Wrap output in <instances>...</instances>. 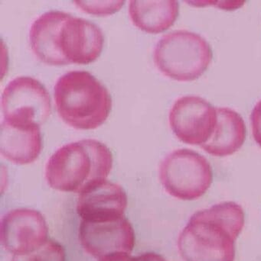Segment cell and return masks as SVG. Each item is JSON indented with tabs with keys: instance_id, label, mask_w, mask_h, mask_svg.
<instances>
[{
	"instance_id": "obj_2",
	"label": "cell",
	"mask_w": 261,
	"mask_h": 261,
	"mask_svg": "<svg viewBox=\"0 0 261 261\" xmlns=\"http://www.w3.org/2000/svg\"><path fill=\"white\" fill-rule=\"evenodd\" d=\"M113 167V155L101 141L84 139L60 147L45 166V179L51 188L82 193L107 179Z\"/></svg>"
},
{
	"instance_id": "obj_3",
	"label": "cell",
	"mask_w": 261,
	"mask_h": 261,
	"mask_svg": "<svg viewBox=\"0 0 261 261\" xmlns=\"http://www.w3.org/2000/svg\"><path fill=\"white\" fill-rule=\"evenodd\" d=\"M54 97L59 117L75 129H96L111 111L112 99L107 89L84 70L61 76L55 84Z\"/></svg>"
},
{
	"instance_id": "obj_7",
	"label": "cell",
	"mask_w": 261,
	"mask_h": 261,
	"mask_svg": "<svg viewBox=\"0 0 261 261\" xmlns=\"http://www.w3.org/2000/svg\"><path fill=\"white\" fill-rule=\"evenodd\" d=\"M217 109L197 96L179 98L169 115L170 128L179 141L203 145L209 141L217 125Z\"/></svg>"
},
{
	"instance_id": "obj_13",
	"label": "cell",
	"mask_w": 261,
	"mask_h": 261,
	"mask_svg": "<svg viewBox=\"0 0 261 261\" xmlns=\"http://www.w3.org/2000/svg\"><path fill=\"white\" fill-rule=\"evenodd\" d=\"M70 14L61 11H49L40 15L31 26L29 41L37 58L52 66L69 64L58 47L60 31Z\"/></svg>"
},
{
	"instance_id": "obj_4",
	"label": "cell",
	"mask_w": 261,
	"mask_h": 261,
	"mask_svg": "<svg viewBox=\"0 0 261 261\" xmlns=\"http://www.w3.org/2000/svg\"><path fill=\"white\" fill-rule=\"evenodd\" d=\"M212 50L208 41L198 34L178 30L164 35L156 44L153 61L167 77L188 82L200 77L209 67Z\"/></svg>"
},
{
	"instance_id": "obj_19",
	"label": "cell",
	"mask_w": 261,
	"mask_h": 261,
	"mask_svg": "<svg viewBox=\"0 0 261 261\" xmlns=\"http://www.w3.org/2000/svg\"><path fill=\"white\" fill-rule=\"evenodd\" d=\"M253 136L257 144L261 147V100L259 101L251 116Z\"/></svg>"
},
{
	"instance_id": "obj_14",
	"label": "cell",
	"mask_w": 261,
	"mask_h": 261,
	"mask_svg": "<svg viewBox=\"0 0 261 261\" xmlns=\"http://www.w3.org/2000/svg\"><path fill=\"white\" fill-rule=\"evenodd\" d=\"M217 109V125L209 141L201 146L214 156H227L237 152L246 139V125L243 118L227 107Z\"/></svg>"
},
{
	"instance_id": "obj_15",
	"label": "cell",
	"mask_w": 261,
	"mask_h": 261,
	"mask_svg": "<svg viewBox=\"0 0 261 261\" xmlns=\"http://www.w3.org/2000/svg\"><path fill=\"white\" fill-rule=\"evenodd\" d=\"M179 3L170 1H137L129 5V15L133 24L150 34L165 32L173 25L179 15Z\"/></svg>"
},
{
	"instance_id": "obj_5",
	"label": "cell",
	"mask_w": 261,
	"mask_h": 261,
	"mask_svg": "<svg viewBox=\"0 0 261 261\" xmlns=\"http://www.w3.org/2000/svg\"><path fill=\"white\" fill-rule=\"evenodd\" d=\"M159 179L165 191L181 200H196L212 184V168L208 160L190 149H178L159 166Z\"/></svg>"
},
{
	"instance_id": "obj_6",
	"label": "cell",
	"mask_w": 261,
	"mask_h": 261,
	"mask_svg": "<svg viewBox=\"0 0 261 261\" xmlns=\"http://www.w3.org/2000/svg\"><path fill=\"white\" fill-rule=\"evenodd\" d=\"M2 110L4 119L41 125L52 114V101L41 82L30 76H19L5 88Z\"/></svg>"
},
{
	"instance_id": "obj_8",
	"label": "cell",
	"mask_w": 261,
	"mask_h": 261,
	"mask_svg": "<svg viewBox=\"0 0 261 261\" xmlns=\"http://www.w3.org/2000/svg\"><path fill=\"white\" fill-rule=\"evenodd\" d=\"M79 239L84 251L95 257L130 254L135 245L133 226L124 216L108 220H82Z\"/></svg>"
},
{
	"instance_id": "obj_17",
	"label": "cell",
	"mask_w": 261,
	"mask_h": 261,
	"mask_svg": "<svg viewBox=\"0 0 261 261\" xmlns=\"http://www.w3.org/2000/svg\"><path fill=\"white\" fill-rule=\"evenodd\" d=\"M79 9L96 15H108L119 11L124 1H75Z\"/></svg>"
},
{
	"instance_id": "obj_18",
	"label": "cell",
	"mask_w": 261,
	"mask_h": 261,
	"mask_svg": "<svg viewBox=\"0 0 261 261\" xmlns=\"http://www.w3.org/2000/svg\"><path fill=\"white\" fill-rule=\"evenodd\" d=\"M98 261H167L156 253H145L137 257H133L127 253H116L101 257Z\"/></svg>"
},
{
	"instance_id": "obj_12",
	"label": "cell",
	"mask_w": 261,
	"mask_h": 261,
	"mask_svg": "<svg viewBox=\"0 0 261 261\" xmlns=\"http://www.w3.org/2000/svg\"><path fill=\"white\" fill-rule=\"evenodd\" d=\"M42 149L40 125L3 119L0 132V151L6 159L19 165L35 162Z\"/></svg>"
},
{
	"instance_id": "obj_16",
	"label": "cell",
	"mask_w": 261,
	"mask_h": 261,
	"mask_svg": "<svg viewBox=\"0 0 261 261\" xmlns=\"http://www.w3.org/2000/svg\"><path fill=\"white\" fill-rule=\"evenodd\" d=\"M11 261H65V251L61 244L48 240L42 246L32 252L14 255Z\"/></svg>"
},
{
	"instance_id": "obj_9",
	"label": "cell",
	"mask_w": 261,
	"mask_h": 261,
	"mask_svg": "<svg viewBox=\"0 0 261 261\" xmlns=\"http://www.w3.org/2000/svg\"><path fill=\"white\" fill-rule=\"evenodd\" d=\"M48 234L45 219L36 210L16 208L2 219V244L13 255H23L38 249L47 242Z\"/></svg>"
},
{
	"instance_id": "obj_11",
	"label": "cell",
	"mask_w": 261,
	"mask_h": 261,
	"mask_svg": "<svg viewBox=\"0 0 261 261\" xmlns=\"http://www.w3.org/2000/svg\"><path fill=\"white\" fill-rule=\"evenodd\" d=\"M127 196L120 184L104 179L79 193L77 213L82 220H108L124 216Z\"/></svg>"
},
{
	"instance_id": "obj_10",
	"label": "cell",
	"mask_w": 261,
	"mask_h": 261,
	"mask_svg": "<svg viewBox=\"0 0 261 261\" xmlns=\"http://www.w3.org/2000/svg\"><path fill=\"white\" fill-rule=\"evenodd\" d=\"M57 42L69 64H89L101 55L104 37L94 23L70 15L61 27Z\"/></svg>"
},
{
	"instance_id": "obj_1",
	"label": "cell",
	"mask_w": 261,
	"mask_h": 261,
	"mask_svg": "<svg viewBox=\"0 0 261 261\" xmlns=\"http://www.w3.org/2000/svg\"><path fill=\"white\" fill-rule=\"evenodd\" d=\"M243 208L224 202L190 218L178 239L185 261H234L235 241L245 226Z\"/></svg>"
}]
</instances>
